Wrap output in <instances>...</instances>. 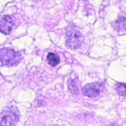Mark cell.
<instances>
[{"label":"cell","instance_id":"cell-11","mask_svg":"<svg viewBox=\"0 0 126 126\" xmlns=\"http://www.w3.org/2000/svg\"></svg>","mask_w":126,"mask_h":126},{"label":"cell","instance_id":"cell-9","mask_svg":"<svg viewBox=\"0 0 126 126\" xmlns=\"http://www.w3.org/2000/svg\"><path fill=\"white\" fill-rule=\"evenodd\" d=\"M33 1H36V0H33Z\"/></svg>","mask_w":126,"mask_h":126},{"label":"cell","instance_id":"cell-5","mask_svg":"<svg viewBox=\"0 0 126 126\" xmlns=\"http://www.w3.org/2000/svg\"><path fill=\"white\" fill-rule=\"evenodd\" d=\"M14 22L9 15L0 16V32L8 35L12 31Z\"/></svg>","mask_w":126,"mask_h":126},{"label":"cell","instance_id":"cell-6","mask_svg":"<svg viewBox=\"0 0 126 126\" xmlns=\"http://www.w3.org/2000/svg\"><path fill=\"white\" fill-rule=\"evenodd\" d=\"M47 59L48 60V64L53 67L57 66L60 62V58L52 53H48L47 56Z\"/></svg>","mask_w":126,"mask_h":126},{"label":"cell","instance_id":"cell-4","mask_svg":"<svg viewBox=\"0 0 126 126\" xmlns=\"http://www.w3.org/2000/svg\"><path fill=\"white\" fill-rule=\"evenodd\" d=\"M104 89V85L99 82L91 83L87 84L85 85L83 89L82 92L83 94L90 98H95L98 96Z\"/></svg>","mask_w":126,"mask_h":126},{"label":"cell","instance_id":"cell-1","mask_svg":"<svg viewBox=\"0 0 126 126\" xmlns=\"http://www.w3.org/2000/svg\"><path fill=\"white\" fill-rule=\"evenodd\" d=\"M22 59V56L17 52L9 48L0 49V62L2 64L8 67L19 64Z\"/></svg>","mask_w":126,"mask_h":126},{"label":"cell","instance_id":"cell-3","mask_svg":"<svg viewBox=\"0 0 126 126\" xmlns=\"http://www.w3.org/2000/svg\"><path fill=\"white\" fill-rule=\"evenodd\" d=\"M66 44L72 50L79 48L84 41V37L80 32L74 27H71L67 30L65 35Z\"/></svg>","mask_w":126,"mask_h":126},{"label":"cell","instance_id":"cell-7","mask_svg":"<svg viewBox=\"0 0 126 126\" xmlns=\"http://www.w3.org/2000/svg\"><path fill=\"white\" fill-rule=\"evenodd\" d=\"M116 91L120 96H126V84L117 83L115 86Z\"/></svg>","mask_w":126,"mask_h":126},{"label":"cell","instance_id":"cell-8","mask_svg":"<svg viewBox=\"0 0 126 126\" xmlns=\"http://www.w3.org/2000/svg\"><path fill=\"white\" fill-rule=\"evenodd\" d=\"M118 30H126V19L124 17L120 18L116 21L115 25Z\"/></svg>","mask_w":126,"mask_h":126},{"label":"cell","instance_id":"cell-2","mask_svg":"<svg viewBox=\"0 0 126 126\" xmlns=\"http://www.w3.org/2000/svg\"><path fill=\"white\" fill-rule=\"evenodd\" d=\"M19 119V111L14 106L5 108L0 115L1 126H15Z\"/></svg>","mask_w":126,"mask_h":126},{"label":"cell","instance_id":"cell-10","mask_svg":"<svg viewBox=\"0 0 126 126\" xmlns=\"http://www.w3.org/2000/svg\"><path fill=\"white\" fill-rule=\"evenodd\" d=\"M83 1H86V0H83Z\"/></svg>","mask_w":126,"mask_h":126}]
</instances>
